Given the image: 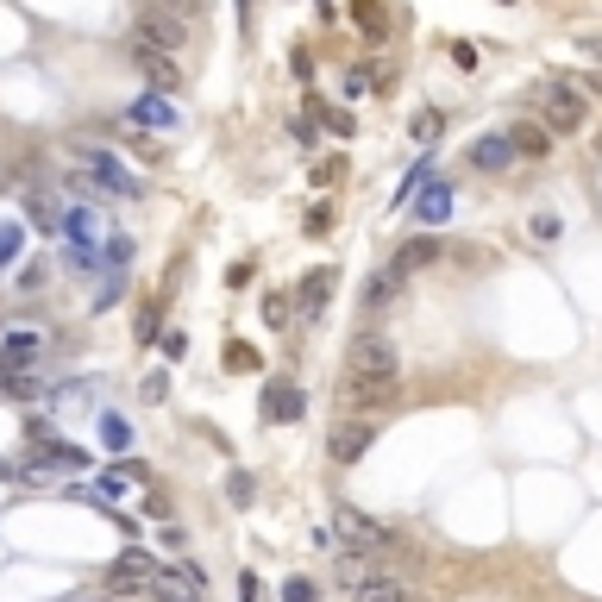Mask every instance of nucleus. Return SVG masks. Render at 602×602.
<instances>
[{"label":"nucleus","mask_w":602,"mask_h":602,"mask_svg":"<svg viewBox=\"0 0 602 602\" xmlns=\"http://www.w3.org/2000/svg\"><path fill=\"white\" fill-rule=\"evenodd\" d=\"M95 496H107V502L138 496V471H101V477H95Z\"/></svg>","instance_id":"6ab92c4d"},{"label":"nucleus","mask_w":602,"mask_h":602,"mask_svg":"<svg viewBox=\"0 0 602 602\" xmlns=\"http://www.w3.org/2000/svg\"><path fill=\"white\" fill-rule=\"evenodd\" d=\"M264 590H258V577H251V571H239V602H258Z\"/></svg>","instance_id":"2f4dec72"},{"label":"nucleus","mask_w":602,"mask_h":602,"mask_svg":"<svg viewBox=\"0 0 602 602\" xmlns=\"http://www.w3.org/2000/svg\"><path fill=\"white\" fill-rule=\"evenodd\" d=\"M44 352H51V339L38 327H0V377H19V370H32Z\"/></svg>","instance_id":"39448f33"},{"label":"nucleus","mask_w":602,"mask_h":602,"mask_svg":"<svg viewBox=\"0 0 602 602\" xmlns=\"http://www.w3.org/2000/svg\"><path fill=\"white\" fill-rule=\"evenodd\" d=\"M289 132L301 138V151H308V145H314V120H308V113H295V120H289Z\"/></svg>","instance_id":"c756f323"},{"label":"nucleus","mask_w":602,"mask_h":602,"mask_svg":"<svg viewBox=\"0 0 602 602\" xmlns=\"http://www.w3.org/2000/svg\"><path fill=\"white\" fill-rule=\"evenodd\" d=\"M370 439H377V421H339V427H333V439H327V452L339 458V465H358Z\"/></svg>","instance_id":"9d476101"},{"label":"nucleus","mask_w":602,"mask_h":602,"mask_svg":"<svg viewBox=\"0 0 602 602\" xmlns=\"http://www.w3.org/2000/svg\"><path fill=\"white\" fill-rule=\"evenodd\" d=\"M301 408H308V396H301L295 383H270V389H264V421L289 427V421H301Z\"/></svg>","instance_id":"f8f14e48"},{"label":"nucleus","mask_w":602,"mask_h":602,"mask_svg":"<svg viewBox=\"0 0 602 602\" xmlns=\"http://www.w3.org/2000/svg\"><path fill=\"white\" fill-rule=\"evenodd\" d=\"M534 239H559V214H534Z\"/></svg>","instance_id":"7c9ffc66"},{"label":"nucleus","mask_w":602,"mask_h":602,"mask_svg":"<svg viewBox=\"0 0 602 602\" xmlns=\"http://www.w3.org/2000/svg\"><path fill=\"white\" fill-rule=\"evenodd\" d=\"M138 38L164 44V51H182V44H189V19L170 13V7H157V0H145V7H138Z\"/></svg>","instance_id":"423d86ee"},{"label":"nucleus","mask_w":602,"mask_h":602,"mask_svg":"<svg viewBox=\"0 0 602 602\" xmlns=\"http://www.w3.org/2000/svg\"><path fill=\"white\" fill-rule=\"evenodd\" d=\"M402 289H408V276H402L396 264H383V270L364 283V301H358V308H364V314H389V308L402 301Z\"/></svg>","instance_id":"6e6552de"},{"label":"nucleus","mask_w":602,"mask_h":602,"mask_svg":"<svg viewBox=\"0 0 602 602\" xmlns=\"http://www.w3.org/2000/svg\"><path fill=\"white\" fill-rule=\"evenodd\" d=\"M345 396H352V408H389L402 396V352H396L389 333L352 339V358H345Z\"/></svg>","instance_id":"f257e3e1"},{"label":"nucleus","mask_w":602,"mask_h":602,"mask_svg":"<svg viewBox=\"0 0 602 602\" xmlns=\"http://www.w3.org/2000/svg\"><path fill=\"white\" fill-rule=\"evenodd\" d=\"M76 157H82V170H88V182H95V189L120 195V201H138V195H145V182H138L107 145H76Z\"/></svg>","instance_id":"7ed1b4c3"},{"label":"nucleus","mask_w":602,"mask_h":602,"mask_svg":"<svg viewBox=\"0 0 602 602\" xmlns=\"http://www.w3.org/2000/svg\"><path fill=\"white\" fill-rule=\"evenodd\" d=\"M132 126H151V132H176L182 126V113L164 101V95H138L132 101Z\"/></svg>","instance_id":"2eb2a0df"},{"label":"nucleus","mask_w":602,"mask_h":602,"mask_svg":"<svg viewBox=\"0 0 602 602\" xmlns=\"http://www.w3.org/2000/svg\"><path fill=\"white\" fill-rule=\"evenodd\" d=\"M333 527H339V540L352 546V552H364V559H389V552H396V534H389L383 521H370V515H358L352 502H345L339 515H333Z\"/></svg>","instance_id":"20e7f679"},{"label":"nucleus","mask_w":602,"mask_h":602,"mask_svg":"<svg viewBox=\"0 0 602 602\" xmlns=\"http://www.w3.org/2000/svg\"><path fill=\"white\" fill-rule=\"evenodd\" d=\"M320 126H327L333 138H352V113H339V107H320Z\"/></svg>","instance_id":"5701e85b"},{"label":"nucleus","mask_w":602,"mask_h":602,"mask_svg":"<svg viewBox=\"0 0 602 602\" xmlns=\"http://www.w3.org/2000/svg\"><path fill=\"white\" fill-rule=\"evenodd\" d=\"M508 164H515V145H508V132H483L477 145H471V170L496 176V170H508Z\"/></svg>","instance_id":"9b49d317"},{"label":"nucleus","mask_w":602,"mask_h":602,"mask_svg":"<svg viewBox=\"0 0 602 602\" xmlns=\"http://www.w3.org/2000/svg\"><path fill=\"white\" fill-rule=\"evenodd\" d=\"M439 258V239H408L402 251H396V270L408 276V270H421V264H433Z\"/></svg>","instance_id":"a211bd4d"},{"label":"nucleus","mask_w":602,"mask_h":602,"mask_svg":"<svg viewBox=\"0 0 602 602\" xmlns=\"http://www.w3.org/2000/svg\"><path fill=\"white\" fill-rule=\"evenodd\" d=\"M540 126H546L552 138L584 132V126H590V101H584V88L565 82V76H552V82H546V95H540Z\"/></svg>","instance_id":"f03ea898"},{"label":"nucleus","mask_w":602,"mask_h":602,"mask_svg":"<svg viewBox=\"0 0 602 602\" xmlns=\"http://www.w3.org/2000/svg\"><path fill=\"white\" fill-rule=\"evenodd\" d=\"M157 7H170V13H182V19H195V13H201V0H157Z\"/></svg>","instance_id":"72a5a7b5"},{"label":"nucleus","mask_w":602,"mask_h":602,"mask_svg":"<svg viewBox=\"0 0 602 602\" xmlns=\"http://www.w3.org/2000/svg\"><path fill=\"white\" fill-rule=\"evenodd\" d=\"M439 126H446V120H439L433 107H427V113H414V138H421V145H433V138H439Z\"/></svg>","instance_id":"b1692460"},{"label":"nucleus","mask_w":602,"mask_h":602,"mask_svg":"<svg viewBox=\"0 0 602 602\" xmlns=\"http://www.w3.org/2000/svg\"><path fill=\"white\" fill-rule=\"evenodd\" d=\"M258 364V352H251V345H226V370H251Z\"/></svg>","instance_id":"cd10ccee"},{"label":"nucleus","mask_w":602,"mask_h":602,"mask_svg":"<svg viewBox=\"0 0 602 602\" xmlns=\"http://www.w3.org/2000/svg\"><path fill=\"white\" fill-rule=\"evenodd\" d=\"M226 496H233L239 508H251V477H245V471H233V477H226Z\"/></svg>","instance_id":"bb28decb"},{"label":"nucleus","mask_w":602,"mask_h":602,"mask_svg":"<svg viewBox=\"0 0 602 602\" xmlns=\"http://www.w3.org/2000/svg\"><path fill=\"white\" fill-rule=\"evenodd\" d=\"M577 51H584L590 63H602V32H590V38H577Z\"/></svg>","instance_id":"473e14b6"},{"label":"nucleus","mask_w":602,"mask_h":602,"mask_svg":"<svg viewBox=\"0 0 602 602\" xmlns=\"http://www.w3.org/2000/svg\"><path fill=\"white\" fill-rule=\"evenodd\" d=\"M333 283H339V276H333L327 264L301 276V289H295V308H301V320H320V314H327V301H333Z\"/></svg>","instance_id":"1a4fd4ad"},{"label":"nucleus","mask_w":602,"mask_h":602,"mask_svg":"<svg viewBox=\"0 0 602 602\" xmlns=\"http://www.w3.org/2000/svg\"><path fill=\"white\" fill-rule=\"evenodd\" d=\"M352 602H414V596L396 584V577H370V584H358V590H352Z\"/></svg>","instance_id":"f3484780"},{"label":"nucleus","mask_w":602,"mask_h":602,"mask_svg":"<svg viewBox=\"0 0 602 602\" xmlns=\"http://www.w3.org/2000/svg\"><path fill=\"white\" fill-rule=\"evenodd\" d=\"M421 201H414V214H421L427 226H439V220H452V207H458V189L452 182H421V189H414Z\"/></svg>","instance_id":"ddd939ff"},{"label":"nucleus","mask_w":602,"mask_h":602,"mask_svg":"<svg viewBox=\"0 0 602 602\" xmlns=\"http://www.w3.org/2000/svg\"><path fill=\"white\" fill-rule=\"evenodd\" d=\"M283 602H314V577H289V584H283Z\"/></svg>","instance_id":"a878e982"},{"label":"nucleus","mask_w":602,"mask_h":602,"mask_svg":"<svg viewBox=\"0 0 602 602\" xmlns=\"http://www.w3.org/2000/svg\"><path fill=\"white\" fill-rule=\"evenodd\" d=\"M101 433H107V446H113V452H126V446H132V433H126L120 414H101Z\"/></svg>","instance_id":"4be33fe9"},{"label":"nucleus","mask_w":602,"mask_h":602,"mask_svg":"<svg viewBox=\"0 0 602 602\" xmlns=\"http://www.w3.org/2000/svg\"><path fill=\"white\" fill-rule=\"evenodd\" d=\"M132 63H138V76H145V82H157V88H182V63L164 51V44L138 38V44H132Z\"/></svg>","instance_id":"0eeeda50"},{"label":"nucleus","mask_w":602,"mask_h":602,"mask_svg":"<svg viewBox=\"0 0 602 602\" xmlns=\"http://www.w3.org/2000/svg\"><path fill=\"white\" fill-rule=\"evenodd\" d=\"M289 314H295L289 295H270V301H264V320H270V327H289Z\"/></svg>","instance_id":"393cba45"},{"label":"nucleus","mask_w":602,"mask_h":602,"mask_svg":"<svg viewBox=\"0 0 602 602\" xmlns=\"http://www.w3.org/2000/svg\"><path fill=\"white\" fill-rule=\"evenodd\" d=\"M157 327H164V308H145V314H138V339H151Z\"/></svg>","instance_id":"c85d7f7f"},{"label":"nucleus","mask_w":602,"mask_h":602,"mask_svg":"<svg viewBox=\"0 0 602 602\" xmlns=\"http://www.w3.org/2000/svg\"><path fill=\"white\" fill-rule=\"evenodd\" d=\"M26 214H32V226H44V233H63V195H51V189H32L26 195Z\"/></svg>","instance_id":"dca6fc26"},{"label":"nucleus","mask_w":602,"mask_h":602,"mask_svg":"<svg viewBox=\"0 0 602 602\" xmlns=\"http://www.w3.org/2000/svg\"><path fill=\"white\" fill-rule=\"evenodd\" d=\"M19 245H26V226L7 220V226H0V270H7V264L19 258Z\"/></svg>","instance_id":"aec40b11"},{"label":"nucleus","mask_w":602,"mask_h":602,"mask_svg":"<svg viewBox=\"0 0 602 602\" xmlns=\"http://www.w3.org/2000/svg\"><path fill=\"white\" fill-rule=\"evenodd\" d=\"M590 95H602V69H596V76H590Z\"/></svg>","instance_id":"f704fd0d"},{"label":"nucleus","mask_w":602,"mask_h":602,"mask_svg":"<svg viewBox=\"0 0 602 602\" xmlns=\"http://www.w3.org/2000/svg\"><path fill=\"white\" fill-rule=\"evenodd\" d=\"M502 7H508V0H502Z\"/></svg>","instance_id":"c9c22d12"},{"label":"nucleus","mask_w":602,"mask_h":602,"mask_svg":"<svg viewBox=\"0 0 602 602\" xmlns=\"http://www.w3.org/2000/svg\"><path fill=\"white\" fill-rule=\"evenodd\" d=\"M508 145H515V157L540 164V157H552V132L540 120H515V126H508Z\"/></svg>","instance_id":"4468645a"},{"label":"nucleus","mask_w":602,"mask_h":602,"mask_svg":"<svg viewBox=\"0 0 602 602\" xmlns=\"http://www.w3.org/2000/svg\"><path fill=\"white\" fill-rule=\"evenodd\" d=\"M352 19H358L370 38H383V13H377V0H352Z\"/></svg>","instance_id":"412c9836"}]
</instances>
